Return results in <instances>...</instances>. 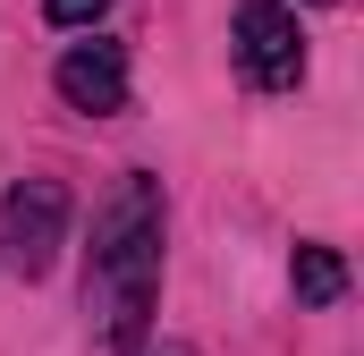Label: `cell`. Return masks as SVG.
Segmentation results:
<instances>
[{
    "label": "cell",
    "instance_id": "obj_6",
    "mask_svg": "<svg viewBox=\"0 0 364 356\" xmlns=\"http://www.w3.org/2000/svg\"><path fill=\"white\" fill-rule=\"evenodd\" d=\"M102 9H110V0H43V17H51V26H93Z\"/></svg>",
    "mask_w": 364,
    "mask_h": 356
},
{
    "label": "cell",
    "instance_id": "obj_4",
    "mask_svg": "<svg viewBox=\"0 0 364 356\" xmlns=\"http://www.w3.org/2000/svg\"><path fill=\"white\" fill-rule=\"evenodd\" d=\"M51 85L68 110H85V119H110V110H127V51L119 43H68L60 51V68H51Z\"/></svg>",
    "mask_w": 364,
    "mask_h": 356
},
{
    "label": "cell",
    "instance_id": "obj_2",
    "mask_svg": "<svg viewBox=\"0 0 364 356\" xmlns=\"http://www.w3.org/2000/svg\"><path fill=\"white\" fill-rule=\"evenodd\" d=\"M68 246V187L60 178H17L0 195V263L17 280H43Z\"/></svg>",
    "mask_w": 364,
    "mask_h": 356
},
{
    "label": "cell",
    "instance_id": "obj_3",
    "mask_svg": "<svg viewBox=\"0 0 364 356\" xmlns=\"http://www.w3.org/2000/svg\"><path fill=\"white\" fill-rule=\"evenodd\" d=\"M229 34H237V68H246V85L288 93L296 77H305V26H296V9H279V0H246Z\"/></svg>",
    "mask_w": 364,
    "mask_h": 356
},
{
    "label": "cell",
    "instance_id": "obj_5",
    "mask_svg": "<svg viewBox=\"0 0 364 356\" xmlns=\"http://www.w3.org/2000/svg\"><path fill=\"white\" fill-rule=\"evenodd\" d=\"M288 288H296V305H339L348 297V263H339V246H296L288 255Z\"/></svg>",
    "mask_w": 364,
    "mask_h": 356
},
{
    "label": "cell",
    "instance_id": "obj_1",
    "mask_svg": "<svg viewBox=\"0 0 364 356\" xmlns=\"http://www.w3.org/2000/svg\"><path fill=\"white\" fill-rule=\"evenodd\" d=\"M161 305V178L127 170L110 204L93 212V263H85V331L93 356H136L153 340Z\"/></svg>",
    "mask_w": 364,
    "mask_h": 356
},
{
    "label": "cell",
    "instance_id": "obj_7",
    "mask_svg": "<svg viewBox=\"0 0 364 356\" xmlns=\"http://www.w3.org/2000/svg\"><path fill=\"white\" fill-rule=\"evenodd\" d=\"M136 356H144V348H136ZM153 356H195V348H153Z\"/></svg>",
    "mask_w": 364,
    "mask_h": 356
}]
</instances>
